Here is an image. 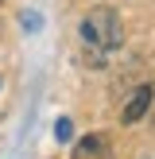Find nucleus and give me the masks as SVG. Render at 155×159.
I'll return each mask as SVG.
<instances>
[{"label":"nucleus","instance_id":"obj_1","mask_svg":"<svg viewBox=\"0 0 155 159\" xmlns=\"http://www.w3.org/2000/svg\"><path fill=\"white\" fill-rule=\"evenodd\" d=\"M124 43V23L113 8H93L82 23H78V47H82L85 66H105Z\"/></svg>","mask_w":155,"mask_h":159},{"label":"nucleus","instance_id":"obj_2","mask_svg":"<svg viewBox=\"0 0 155 159\" xmlns=\"http://www.w3.org/2000/svg\"><path fill=\"white\" fill-rule=\"evenodd\" d=\"M70 159H113V140L105 132H89L74 144V155Z\"/></svg>","mask_w":155,"mask_h":159},{"label":"nucleus","instance_id":"obj_3","mask_svg":"<svg viewBox=\"0 0 155 159\" xmlns=\"http://www.w3.org/2000/svg\"><path fill=\"white\" fill-rule=\"evenodd\" d=\"M151 97H155V89L144 82V85H140V89L128 97V105H124L120 120H124V124H136V120H144V116H147V109H151Z\"/></svg>","mask_w":155,"mask_h":159},{"label":"nucleus","instance_id":"obj_4","mask_svg":"<svg viewBox=\"0 0 155 159\" xmlns=\"http://www.w3.org/2000/svg\"><path fill=\"white\" fill-rule=\"evenodd\" d=\"M54 136H58V140H70V136H74V128H70V120H58V124H54Z\"/></svg>","mask_w":155,"mask_h":159}]
</instances>
